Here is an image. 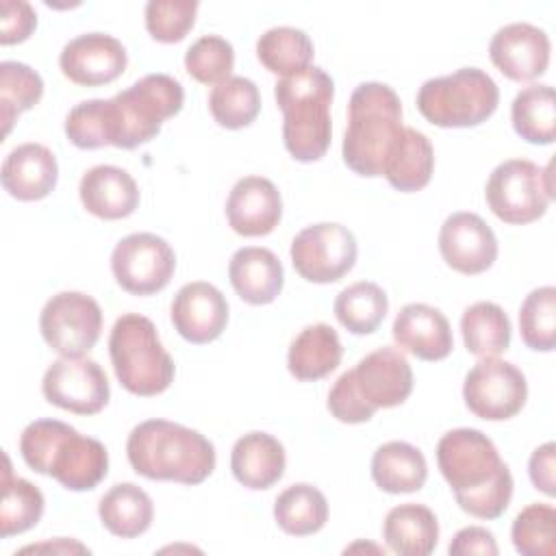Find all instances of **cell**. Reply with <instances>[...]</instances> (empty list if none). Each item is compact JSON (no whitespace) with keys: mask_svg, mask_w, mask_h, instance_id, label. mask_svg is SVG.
<instances>
[{"mask_svg":"<svg viewBox=\"0 0 556 556\" xmlns=\"http://www.w3.org/2000/svg\"><path fill=\"white\" fill-rule=\"evenodd\" d=\"M437 465L467 515L497 519L508 508L513 473L484 432L476 428L445 432L437 443Z\"/></svg>","mask_w":556,"mask_h":556,"instance_id":"6da1fadb","label":"cell"},{"mask_svg":"<svg viewBox=\"0 0 556 556\" xmlns=\"http://www.w3.org/2000/svg\"><path fill=\"white\" fill-rule=\"evenodd\" d=\"M135 473L148 480L200 484L215 469L213 443L193 428L167 419L137 424L126 441Z\"/></svg>","mask_w":556,"mask_h":556,"instance_id":"7a4b0ae2","label":"cell"},{"mask_svg":"<svg viewBox=\"0 0 556 556\" xmlns=\"http://www.w3.org/2000/svg\"><path fill=\"white\" fill-rule=\"evenodd\" d=\"M24 463L67 491H91L109 471L106 447L59 419H35L20 437Z\"/></svg>","mask_w":556,"mask_h":556,"instance_id":"3957f363","label":"cell"},{"mask_svg":"<svg viewBox=\"0 0 556 556\" xmlns=\"http://www.w3.org/2000/svg\"><path fill=\"white\" fill-rule=\"evenodd\" d=\"M274 98L282 111V141L287 152L300 163L319 161L332 139V78L321 67L311 65L300 74L280 78L274 85Z\"/></svg>","mask_w":556,"mask_h":556,"instance_id":"277c9868","label":"cell"},{"mask_svg":"<svg viewBox=\"0 0 556 556\" xmlns=\"http://www.w3.org/2000/svg\"><path fill=\"white\" fill-rule=\"evenodd\" d=\"M402 130L400 96L384 83H361L348 104L343 163L358 176H382L387 152Z\"/></svg>","mask_w":556,"mask_h":556,"instance_id":"5b68a950","label":"cell"},{"mask_svg":"<svg viewBox=\"0 0 556 556\" xmlns=\"http://www.w3.org/2000/svg\"><path fill=\"white\" fill-rule=\"evenodd\" d=\"M185 102L182 85L167 74H148L128 89L106 100L109 146L132 150L152 141L165 119L180 113Z\"/></svg>","mask_w":556,"mask_h":556,"instance_id":"8992f818","label":"cell"},{"mask_svg":"<svg viewBox=\"0 0 556 556\" xmlns=\"http://www.w3.org/2000/svg\"><path fill=\"white\" fill-rule=\"evenodd\" d=\"M109 354L119 384L132 395H159L174 380L176 367L159 339L156 326L139 313H124L113 324Z\"/></svg>","mask_w":556,"mask_h":556,"instance_id":"52a82bcc","label":"cell"},{"mask_svg":"<svg viewBox=\"0 0 556 556\" xmlns=\"http://www.w3.org/2000/svg\"><path fill=\"white\" fill-rule=\"evenodd\" d=\"M500 102L495 80L480 67H460L428 78L417 91V109L439 128H471L486 122Z\"/></svg>","mask_w":556,"mask_h":556,"instance_id":"ba28073f","label":"cell"},{"mask_svg":"<svg viewBox=\"0 0 556 556\" xmlns=\"http://www.w3.org/2000/svg\"><path fill=\"white\" fill-rule=\"evenodd\" d=\"M554 161L547 167H539L528 159H508L500 163L484 189L491 213L504 224L523 226L545 215L554 200L552 180Z\"/></svg>","mask_w":556,"mask_h":556,"instance_id":"9c48e42d","label":"cell"},{"mask_svg":"<svg viewBox=\"0 0 556 556\" xmlns=\"http://www.w3.org/2000/svg\"><path fill=\"white\" fill-rule=\"evenodd\" d=\"M39 330L50 350L65 358H80L100 339V304L83 291H61L43 304Z\"/></svg>","mask_w":556,"mask_h":556,"instance_id":"30bf717a","label":"cell"},{"mask_svg":"<svg viewBox=\"0 0 556 556\" xmlns=\"http://www.w3.org/2000/svg\"><path fill=\"white\" fill-rule=\"evenodd\" d=\"M291 263L300 278L317 285L341 280L356 263L358 245L341 224L319 222L300 230L291 241Z\"/></svg>","mask_w":556,"mask_h":556,"instance_id":"8fae6325","label":"cell"},{"mask_svg":"<svg viewBox=\"0 0 556 556\" xmlns=\"http://www.w3.org/2000/svg\"><path fill=\"white\" fill-rule=\"evenodd\" d=\"M111 271L126 293L152 295L169 285L176 271V254L163 237L132 232L113 248Z\"/></svg>","mask_w":556,"mask_h":556,"instance_id":"7c38bea8","label":"cell"},{"mask_svg":"<svg viewBox=\"0 0 556 556\" xmlns=\"http://www.w3.org/2000/svg\"><path fill=\"white\" fill-rule=\"evenodd\" d=\"M465 406L480 419L504 421L515 417L528 400V382L519 367L489 356L480 358L463 382Z\"/></svg>","mask_w":556,"mask_h":556,"instance_id":"4fadbf2b","label":"cell"},{"mask_svg":"<svg viewBox=\"0 0 556 556\" xmlns=\"http://www.w3.org/2000/svg\"><path fill=\"white\" fill-rule=\"evenodd\" d=\"M41 391L50 404L76 415H96L111 397L104 369L85 356L54 361L43 374Z\"/></svg>","mask_w":556,"mask_h":556,"instance_id":"5bb4252c","label":"cell"},{"mask_svg":"<svg viewBox=\"0 0 556 556\" xmlns=\"http://www.w3.org/2000/svg\"><path fill=\"white\" fill-rule=\"evenodd\" d=\"M439 252L458 274L476 276L497 258V239L491 226L476 213H452L439 230Z\"/></svg>","mask_w":556,"mask_h":556,"instance_id":"9a60e30c","label":"cell"},{"mask_svg":"<svg viewBox=\"0 0 556 556\" xmlns=\"http://www.w3.org/2000/svg\"><path fill=\"white\" fill-rule=\"evenodd\" d=\"M128 54L119 39L106 33H85L70 39L61 54L59 67L65 78L83 87H100L119 78L126 70Z\"/></svg>","mask_w":556,"mask_h":556,"instance_id":"2e32d148","label":"cell"},{"mask_svg":"<svg viewBox=\"0 0 556 556\" xmlns=\"http://www.w3.org/2000/svg\"><path fill=\"white\" fill-rule=\"evenodd\" d=\"M491 63L510 80H534L547 72L549 37L543 28L528 22L502 26L489 43Z\"/></svg>","mask_w":556,"mask_h":556,"instance_id":"e0dca14e","label":"cell"},{"mask_svg":"<svg viewBox=\"0 0 556 556\" xmlns=\"http://www.w3.org/2000/svg\"><path fill=\"white\" fill-rule=\"evenodd\" d=\"M169 317L185 341L204 345L224 332L228 324V302L211 282H187L174 295Z\"/></svg>","mask_w":556,"mask_h":556,"instance_id":"ac0fdd59","label":"cell"},{"mask_svg":"<svg viewBox=\"0 0 556 556\" xmlns=\"http://www.w3.org/2000/svg\"><path fill=\"white\" fill-rule=\"evenodd\" d=\"M350 371L358 395L374 410L400 406L413 391V369L406 356L395 348L369 352Z\"/></svg>","mask_w":556,"mask_h":556,"instance_id":"d6986e66","label":"cell"},{"mask_svg":"<svg viewBox=\"0 0 556 556\" xmlns=\"http://www.w3.org/2000/svg\"><path fill=\"white\" fill-rule=\"evenodd\" d=\"M230 228L241 237H265L282 217V198L278 187L263 176L239 178L226 200Z\"/></svg>","mask_w":556,"mask_h":556,"instance_id":"ffe728a7","label":"cell"},{"mask_svg":"<svg viewBox=\"0 0 556 556\" xmlns=\"http://www.w3.org/2000/svg\"><path fill=\"white\" fill-rule=\"evenodd\" d=\"M391 330L395 343L421 361H443L454 348L447 317L430 304L413 302L402 306Z\"/></svg>","mask_w":556,"mask_h":556,"instance_id":"44dd1931","label":"cell"},{"mask_svg":"<svg viewBox=\"0 0 556 556\" xmlns=\"http://www.w3.org/2000/svg\"><path fill=\"white\" fill-rule=\"evenodd\" d=\"M0 180L4 191L20 202L43 200L59 180L56 156L41 143H22L7 154Z\"/></svg>","mask_w":556,"mask_h":556,"instance_id":"7402d4cb","label":"cell"},{"mask_svg":"<svg viewBox=\"0 0 556 556\" xmlns=\"http://www.w3.org/2000/svg\"><path fill=\"white\" fill-rule=\"evenodd\" d=\"M78 195L87 213L100 219H124L139 206V187L135 178L115 165H96L87 169L80 178Z\"/></svg>","mask_w":556,"mask_h":556,"instance_id":"603a6c76","label":"cell"},{"mask_svg":"<svg viewBox=\"0 0 556 556\" xmlns=\"http://www.w3.org/2000/svg\"><path fill=\"white\" fill-rule=\"evenodd\" d=\"M228 278L235 293L252 306L274 302L285 285L282 263L271 250L258 245L239 248L230 256Z\"/></svg>","mask_w":556,"mask_h":556,"instance_id":"cb8c5ba5","label":"cell"},{"mask_svg":"<svg viewBox=\"0 0 556 556\" xmlns=\"http://www.w3.org/2000/svg\"><path fill=\"white\" fill-rule=\"evenodd\" d=\"M287 456L282 443L267 432L239 437L230 452V469L239 484L263 491L274 486L285 473Z\"/></svg>","mask_w":556,"mask_h":556,"instance_id":"d4e9b609","label":"cell"},{"mask_svg":"<svg viewBox=\"0 0 556 556\" xmlns=\"http://www.w3.org/2000/svg\"><path fill=\"white\" fill-rule=\"evenodd\" d=\"M432 169H434V148L430 139L424 132L410 126H404V130L387 152L382 176L389 180L393 189L413 193L424 189L430 182Z\"/></svg>","mask_w":556,"mask_h":556,"instance_id":"484cf974","label":"cell"},{"mask_svg":"<svg viewBox=\"0 0 556 556\" xmlns=\"http://www.w3.org/2000/svg\"><path fill=\"white\" fill-rule=\"evenodd\" d=\"M343 345L337 330L328 324H311L291 341L287 367L295 380L313 382L326 378L341 363Z\"/></svg>","mask_w":556,"mask_h":556,"instance_id":"4316f807","label":"cell"},{"mask_svg":"<svg viewBox=\"0 0 556 556\" xmlns=\"http://www.w3.org/2000/svg\"><path fill=\"white\" fill-rule=\"evenodd\" d=\"M382 539L400 556H428L439 543V521L424 504H400L387 513Z\"/></svg>","mask_w":556,"mask_h":556,"instance_id":"83f0119b","label":"cell"},{"mask_svg":"<svg viewBox=\"0 0 556 556\" xmlns=\"http://www.w3.org/2000/svg\"><path fill=\"white\" fill-rule=\"evenodd\" d=\"M371 478L384 493H415L426 484L428 465L419 447L406 441H389L371 456Z\"/></svg>","mask_w":556,"mask_h":556,"instance_id":"f1b7e54d","label":"cell"},{"mask_svg":"<svg viewBox=\"0 0 556 556\" xmlns=\"http://www.w3.org/2000/svg\"><path fill=\"white\" fill-rule=\"evenodd\" d=\"M98 515L111 534L119 539H135L150 528L154 519V504L141 486L119 482L100 497Z\"/></svg>","mask_w":556,"mask_h":556,"instance_id":"f546056e","label":"cell"},{"mask_svg":"<svg viewBox=\"0 0 556 556\" xmlns=\"http://www.w3.org/2000/svg\"><path fill=\"white\" fill-rule=\"evenodd\" d=\"M274 519L278 528L291 536L315 534L328 521L326 495L308 482L291 484L276 497Z\"/></svg>","mask_w":556,"mask_h":556,"instance_id":"4dcf8cb0","label":"cell"},{"mask_svg":"<svg viewBox=\"0 0 556 556\" xmlns=\"http://www.w3.org/2000/svg\"><path fill=\"white\" fill-rule=\"evenodd\" d=\"M460 332L469 354L489 358L508 350L510 319L495 302H476L460 317Z\"/></svg>","mask_w":556,"mask_h":556,"instance_id":"1f68e13d","label":"cell"},{"mask_svg":"<svg viewBox=\"0 0 556 556\" xmlns=\"http://www.w3.org/2000/svg\"><path fill=\"white\" fill-rule=\"evenodd\" d=\"M315 48L311 37L293 26H274L256 41V56L263 67L282 78L311 67Z\"/></svg>","mask_w":556,"mask_h":556,"instance_id":"d6a6232c","label":"cell"},{"mask_svg":"<svg viewBox=\"0 0 556 556\" xmlns=\"http://www.w3.org/2000/svg\"><path fill=\"white\" fill-rule=\"evenodd\" d=\"M515 132L528 143L547 146L556 137V100L554 87L530 85L523 87L510 106Z\"/></svg>","mask_w":556,"mask_h":556,"instance_id":"836d02e7","label":"cell"},{"mask_svg":"<svg viewBox=\"0 0 556 556\" xmlns=\"http://www.w3.org/2000/svg\"><path fill=\"white\" fill-rule=\"evenodd\" d=\"M46 508L43 493L33 482L13 476L11 460L4 454L2 471V504H0V536L9 539L37 526Z\"/></svg>","mask_w":556,"mask_h":556,"instance_id":"e575fe53","label":"cell"},{"mask_svg":"<svg viewBox=\"0 0 556 556\" xmlns=\"http://www.w3.org/2000/svg\"><path fill=\"white\" fill-rule=\"evenodd\" d=\"M334 317L352 334H371L382 324L389 300L382 287L369 280H358L345 287L334 298Z\"/></svg>","mask_w":556,"mask_h":556,"instance_id":"d590c367","label":"cell"},{"mask_svg":"<svg viewBox=\"0 0 556 556\" xmlns=\"http://www.w3.org/2000/svg\"><path fill=\"white\" fill-rule=\"evenodd\" d=\"M208 111L213 119L228 130L245 128L261 111L258 87L245 76H230L213 87L208 96Z\"/></svg>","mask_w":556,"mask_h":556,"instance_id":"8d00e7d4","label":"cell"},{"mask_svg":"<svg viewBox=\"0 0 556 556\" xmlns=\"http://www.w3.org/2000/svg\"><path fill=\"white\" fill-rule=\"evenodd\" d=\"M43 96L41 76L26 63L2 61L0 63V106L4 137L11 132L13 122L28 109H33Z\"/></svg>","mask_w":556,"mask_h":556,"instance_id":"74e56055","label":"cell"},{"mask_svg":"<svg viewBox=\"0 0 556 556\" xmlns=\"http://www.w3.org/2000/svg\"><path fill=\"white\" fill-rule=\"evenodd\" d=\"M521 341L534 352H552L556 345V289L539 287L526 295L519 308Z\"/></svg>","mask_w":556,"mask_h":556,"instance_id":"f35d334b","label":"cell"},{"mask_svg":"<svg viewBox=\"0 0 556 556\" xmlns=\"http://www.w3.org/2000/svg\"><path fill=\"white\" fill-rule=\"evenodd\" d=\"M556 510L549 504H530L513 521L510 539L523 556H554Z\"/></svg>","mask_w":556,"mask_h":556,"instance_id":"ab89813d","label":"cell"},{"mask_svg":"<svg viewBox=\"0 0 556 556\" xmlns=\"http://www.w3.org/2000/svg\"><path fill=\"white\" fill-rule=\"evenodd\" d=\"M235 67V50L230 41L219 35H204L195 39L185 52V70L202 85H219L230 78Z\"/></svg>","mask_w":556,"mask_h":556,"instance_id":"60d3db41","label":"cell"},{"mask_svg":"<svg viewBox=\"0 0 556 556\" xmlns=\"http://www.w3.org/2000/svg\"><path fill=\"white\" fill-rule=\"evenodd\" d=\"M195 0H150L146 4V28L161 43H176L187 37L195 24Z\"/></svg>","mask_w":556,"mask_h":556,"instance_id":"b9f144b4","label":"cell"},{"mask_svg":"<svg viewBox=\"0 0 556 556\" xmlns=\"http://www.w3.org/2000/svg\"><path fill=\"white\" fill-rule=\"evenodd\" d=\"M106 100L93 98L78 102L65 117V135L80 150H96L109 146L106 139Z\"/></svg>","mask_w":556,"mask_h":556,"instance_id":"7bdbcfd3","label":"cell"},{"mask_svg":"<svg viewBox=\"0 0 556 556\" xmlns=\"http://www.w3.org/2000/svg\"><path fill=\"white\" fill-rule=\"evenodd\" d=\"M328 410L343 424H363L376 415V410L358 395L350 369L343 371L332 384L328 393Z\"/></svg>","mask_w":556,"mask_h":556,"instance_id":"ee69618b","label":"cell"},{"mask_svg":"<svg viewBox=\"0 0 556 556\" xmlns=\"http://www.w3.org/2000/svg\"><path fill=\"white\" fill-rule=\"evenodd\" d=\"M0 43L13 46L26 41L35 26H37V13L35 9L24 0H2L0 2Z\"/></svg>","mask_w":556,"mask_h":556,"instance_id":"f6af8a7d","label":"cell"},{"mask_svg":"<svg viewBox=\"0 0 556 556\" xmlns=\"http://www.w3.org/2000/svg\"><path fill=\"white\" fill-rule=\"evenodd\" d=\"M447 552L454 556H465V554L495 556L500 549L491 530L482 526H467L454 534Z\"/></svg>","mask_w":556,"mask_h":556,"instance_id":"bcb514c9","label":"cell"},{"mask_svg":"<svg viewBox=\"0 0 556 556\" xmlns=\"http://www.w3.org/2000/svg\"><path fill=\"white\" fill-rule=\"evenodd\" d=\"M554 467H556V445L552 441H547L532 452V456L528 460V473H530L532 484L549 497H554V493H556Z\"/></svg>","mask_w":556,"mask_h":556,"instance_id":"7dc6e473","label":"cell"},{"mask_svg":"<svg viewBox=\"0 0 556 556\" xmlns=\"http://www.w3.org/2000/svg\"><path fill=\"white\" fill-rule=\"evenodd\" d=\"M20 552H54V554H89L85 545L78 541H67V539H56L52 543H39V545H26Z\"/></svg>","mask_w":556,"mask_h":556,"instance_id":"c3c4849f","label":"cell"}]
</instances>
